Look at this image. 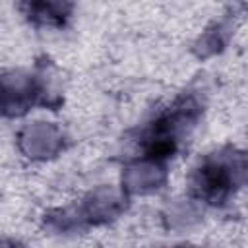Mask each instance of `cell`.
<instances>
[{
    "label": "cell",
    "instance_id": "obj_1",
    "mask_svg": "<svg viewBox=\"0 0 248 248\" xmlns=\"http://www.w3.org/2000/svg\"><path fill=\"white\" fill-rule=\"evenodd\" d=\"M231 184V176L227 172L225 167L221 165H207L203 169H200V176L196 182V188L200 190V194L211 202L223 200L229 192Z\"/></svg>",
    "mask_w": 248,
    "mask_h": 248
}]
</instances>
